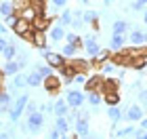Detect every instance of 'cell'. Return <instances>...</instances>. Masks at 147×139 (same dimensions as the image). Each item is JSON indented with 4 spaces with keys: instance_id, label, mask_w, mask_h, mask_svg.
Here are the masks:
<instances>
[{
    "instance_id": "11",
    "label": "cell",
    "mask_w": 147,
    "mask_h": 139,
    "mask_svg": "<svg viewBox=\"0 0 147 139\" xmlns=\"http://www.w3.org/2000/svg\"><path fill=\"white\" fill-rule=\"evenodd\" d=\"M65 34H67V32H65V25H63V23H59V21H57L55 25H53V28H49V38H51L53 42L63 40Z\"/></svg>"
},
{
    "instance_id": "38",
    "label": "cell",
    "mask_w": 147,
    "mask_h": 139,
    "mask_svg": "<svg viewBox=\"0 0 147 139\" xmlns=\"http://www.w3.org/2000/svg\"><path fill=\"white\" fill-rule=\"evenodd\" d=\"M71 19H74V11H63L61 17H59V23L63 25H71Z\"/></svg>"
},
{
    "instance_id": "29",
    "label": "cell",
    "mask_w": 147,
    "mask_h": 139,
    "mask_svg": "<svg viewBox=\"0 0 147 139\" xmlns=\"http://www.w3.org/2000/svg\"><path fill=\"white\" fill-rule=\"evenodd\" d=\"M65 40L71 42V44H76L78 49H82V46H84V38H80L76 32H67V34H65Z\"/></svg>"
},
{
    "instance_id": "20",
    "label": "cell",
    "mask_w": 147,
    "mask_h": 139,
    "mask_svg": "<svg viewBox=\"0 0 147 139\" xmlns=\"http://www.w3.org/2000/svg\"><path fill=\"white\" fill-rule=\"evenodd\" d=\"M82 17H84V23H88L95 30H99V13L97 11H86V13H82Z\"/></svg>"
},
{
    "instance_id": "1",
    "label": "cell",
    "mask_w": 147,
    "mask_h": 139,
    "mask_svg": "<svg viewBox=\"0 0 147 139\" xmlns=\"http://www.w3.org/2000/svg\"><path fill=\"white\" fill-rule=\"evenodd\" d=\"M28 103H30V95H28V93H21V95H19L15 101H13L11 110H9V120H11L13 124H17L19 118L25 114V108H28Z\"/></svg>"
},
{
    "instance_id": "16",
    "label": "cell",
    "mask_w": 147,
    "mask_h": 139,
    "mask_svg": "<svg viewBox=\"0 0 147 139\" xmlns=\"http://www.w3.org/2000/svg\"><path fill=\"white\" fill-rule=\"evenodd\" d=\"M2 72L6 76H15L17 72H21V63H19L17 59H9V61L2 65Z\"/></svg>"
},
{
    "instance_id": "36",
    "label": "cell",
    "mask_w": 147,
    "mask_h": 139,
    "mask_svg": "<svg viewBox=\"0 0 147 139\" xmlns=\"http://www.w3.org/2000/svg\"><path fill=\"white\" fill-rule=\"evenodd\" d=\"M82 23H84V17H82V13H80V11H74L71 28H74V30H80V28H82Z\"/></svg>"
},
{
    "instance_id": "22",
    "label": "cell",
    "mask_w": 147,
    "mask_h": 139,
    "mask_svg": "<svg viewBox=\"0 0 147 139\" xmlns=\"http://www.w3.org/2000/svg\"><path fill=\"white\" fill-rule=\"evenodd\" d=\"M128 40L132 42V44H145V32H141V30H132V32H128Z\"/></svg>"
},
{
    "instance_id": "39",
    "label": "cell",
    "mask_w": 147,
    "mask_h": 139,
    "mask_svg": "<svg viewBox=\"0 0 147 139\" xmlns=\"http://www.w3.org/2000/svg\"><path fill=\"white\" fill-rule=\"evenodd\" d=\"M19 17H21L19 13H13V15H6V17H4V23L9 25V28H15V23L19 21Z\"/></svg>"
},
{
    "instance_id": "21",
    "label": "cell",
    "mask_w": 147,
    "mask_h": 139,
    "mask_svg": "<svg viewBox=\"0 0 147 139\" xmlns=\"http://www.w3.org/2000/svg\"><path fill=\"white\" fill-rule=\"evenodd\" d=\"M32 44L36 46V49H44L46 46V32H34L32 34Z\"/></svg>"
},
{
    "instance_id": "2",
    "label": "cell",
    "mask_w": 147,
    "mask_h": 139,
    "mask_svg": "<svg viewBox=\"0 0 147 139\" xmlns=\"http://www.w3.org/2000/svg\"><path fill=\"white\" fill-rule=\"evenodd\" d=\"M42 127H44V112L42 110L28 114V120L21 124V129L28 131V133H40V129H42Z\"/></svg>"
},
{
    "instance_id": "18",
    "label": "cell",
    "mask_w": 147,
    "mask_h": 139,
    "mask_svg": "<svg viewBox=\"0 0 147 139\" xmlns=\"http://www.w3.org/2000/svg\"><path fill=\"white\" fill-rule=\"evenodd\" d=\"M124 44H126V36H124V34H116V32H113V34H111V42H109L111 51L124 49Z\"/></svg>"
},
{
    "instance_id": "10",
    "label": "cell",
    "mask_w": 147,
    "mask_h": 139,
    "mask_svg": "<svg viewBox=\"0 0 147 139\" xmlns=\"http://www.w3.org/2000/svg\"><path fill=\"white\" fill-rule=\"evenodd\" d=\"M28 87V74H21V72H17L15 76H13V82H11V93H19L21 89Z\"/></svg>"
},
{
    "instance_id": "14",
    "label": "cell",
    "mask_w": 147,
    "mask_h": 139,
    "mask_svg": "<svg viewBox=\"0 0 147 139\" xmlns=\"http://www.w3.org/2000/svg\"><path fill=\"white\" fill-rule=\"evenodd\" d=\"M32 23H34V32H49L51 28V19L46 15H38Z\"/></svg>"
},
{
    "instance_id": "42",
    "label": "cell",
    "mask_w": 147,
    "mask_h": 139,
    "mask_svg": "<svg viewBox=\"0 0 147 139\" xmlns=\"http://www.w3.org/2000/svg\"><path fill=\"white\" fill-rule=\"evenodd\" d=\"M74 82L76 84H84L86 82V72H76V74H74Z\"/></svg>"
},
{
    "instance_id": "31",
    "label": "cell",
    "mask_w": 147,
    "mask_h": 139,
    "mask_svg": "<svg viewBox=\"0 0 147 139\" xmlns=\"http://www.w3.org/2000/svg\"><path fill=\"white\" fill-rule=\"evenodd\" d=\"M15 13V6H13V2H9V0H2L0 2V15L6 17V15H13Z\"/></svg>"
},
{
    "instance_id": "13",
    "label": "cell",
    "mask_w": 147,
    "mask_h": 139,
    "mask_svg": "<svg viewBox=\"0 0 147 139\" xmlns=\"http://www.w3.org/2000/svg\"><path fill=\"white\" fill-rule=\"evenodd\" d=\"M53 114L55 116H67L69 114V103L65 101V99H57V101L53 103Z\"/></svg>"
},
{
    "instance_id": "54",
    "label": "cell",
    "mask_w": 147,
    "mask_h": 139,
    "mask_svg": "<svg viewBox=\"0 0 147 139\" xmlns=\"http://www.w3.org/2000/svg\"><path fill=\"white\" fill-rule=\"evenodd\" d=\"M139 2H143V4H147V0H139Z\"/></svg>"
},
{
    "instance_id": "28",
    "label": "cell",
    "mask_w": 147,
    "mask_h": 139,
    "mask_svg": "<svg viewBox=\"0 0 147 139\" xmlns=\"http://www.w3.org/2000/svg\"><path fill=\"white\" fill-rule=\"evenodd\" d=\"M118 84H120V80H116V78H107V80H103V84H101V91H103V93L118 91Z\"/></svg>"
},
{
    "instance_id": "43",
    "label": "cell",
    "mask_w": 147,
    "mask_h": 139,
    "mask_svg": "<svg viewBox=\"0 0 147 139\" xmlns=\"http://www.w3.org/2000/svg\"><path fill=\"white\" fill-rule=\"evenodd\" d=\"M49 137H51V139H61V137H65V133H63V131H59V129L55 127V129H51Z\"/></svg>"
},
{
    "instance_id": "5",
    "label": "cell",
    "mask_w": 147,
    "mask_h": 139,
    "mask_svg": "<svg viewBox=\"0 0 147 139\" xmlns=\"http://www.w3.org/2000/svg\"><path fill=\"white\" fill-rule=\"evenodd\" d=\"M65 101L69 103L71 110H78V108H82V103L86 101V93L71 89V91H67V95H65Z\"/></svg>"
},
{
    "instance_id": "4",
    "label": "cell",
    "mask_w": 147,
    "mask_h": 139,
    "mask_svg": "<svg viewBox=\"0 0 147 139\" xmlns=\"http://www.w3.org/2000/svg\"><path fill=\"white\" fill-rule=\"evenodd\" d=\"M13 32H15V36H19V38L32 40V34H34V23H32L30 19H25V17H19V21L15 23Z\"/></svg>"
},
{
    "instance_id": "55",
    "label": "cell",
    "mask_w": 147,
    "mask_h": 139,
    "mask_svg": "<svg viewBox=\"0 0 147 139\" xmlns=\"http://www.w3.org/2000/svg\"><path fill=\"white\" fill-rule=\"evenodd\" d=\"M145 44H147V32H145Z\"/></svg>"
},
{
    "instance_id": "23",
    "label": "cell",
    "mask_w": 147,
    "mask_h": 139,
    "mask_svg": "<svg viewBox=\"0 0 147 139\" xmlns=\"http://www.w3.org/2000/svg\"><path fill=\"white\" fill-rule=\"evenodd\" d=\"M55 127H57L59 131H63L65 135H67V133H69V127H71V124H69V120H67V116H57V120H55Z\"/></svg>"
},
{
    "instance_id": "52",
    "label": "cell",
    "mask_w": 147,
    "mask_h": 139,
    "mask_svg": "<svg viewBox=\"0 0 147 139\" xmlns=\"http://www.w3.org/2000/svg\"><path fill=\"white\" fill-rule=\"evenodd\" d=\"M103 4H105V6H109V4H111V0H103Z\"/></svg>"
},
{
    "instance_id": "8",
    "label": "cell",
    "mask_w": 147,
    "mask_h": 139,
    "mask_svg": "<svg viewBox=\"0 0 147 139\" xmlns=\"http://www.w3.org/2000/svg\"><path fill=\"white\" fill-rule=\"evenodd\" d=\"M74 127H76V137H90V127H88V114H80Z\"/></svg>"
},
{
    "instance_id": "9",
    "label": "cell",
    "mask_w": 147,
    "mask_h": 139,
    "mask_svg": "<svg viewBox=\"0 0 147 139\" xmlns=\"http://www.w3.org/2000/svg\"><path fill=\"white\" fill-rule=\"evenodd\" d=\"M61 84H63L61 74H53V76H46V78H44L42 87H44L46 91H49V93H57L59 89H61Z\"/></svg>"
},
{
    "instance_id": "33",
    "label": "cell",
    "mask_w": 147,
    "mask_h": 139,
    "mask_svg": "<svg viewBox=\"0 0 147 139\" xmlns=\"http://www.w3.org/2000/svg\"><path fill=\"white\" fill-rule=\"evenodd\" d=\"M36 70H38V72H40V74H42L44 78H46V76H53V74L57 72V70L53 68V65H49V63H40V65L36 63Z\"/></svg>"
},
{
    "instance_id": "32",
    "label": "cell",
    "mask_w": 147,
    "mask_h": 139,
    "mask_svg": "<svg viewBox=\"0 0 147 139\" xmlns=\"http://www.w3.org/2000/svg\"><path fill=\"white\" fill-rule=\"evenodd\" d=\"M111 30L116 32V34H124V32H128V23L124 21V19H116L111 25Z\"/></svg>"
},
{
    "instance_id": "3",
    "label": "cell",
    "mask_w": 147,
    "mask_h": 139,
    "mask_svg": "<svg viewBox=\"0 0 147 139\" xmlns=\"http://www.w3.org/2000/svg\"><path fill=\"white\" fill-rule=\"evenodd\" d=\"M40 55H42V57H44V61L49 63V65H53V68H55V70H61L63 65L67 63V59H65V57L61 55V53L49 51V49H46V46H44V49H40Z\"/></svg>"
},
{
    "instance_id": "27",
    "label": "cell",
    "mask_w": 147,
    "mask_h": 139,
    "mask_svg": "<svg viewBox=\"0 0 147 139\" xmlns=\"http://www.w3.org/2000/svg\"><path fill=\"white\" fill-rule=\"evenodd\" d=\"M103 101L107 103V105H118V103H120V95H118V91L103 93Z\"/></svg>"
},
{
    "instance_id": "6",
    "label": "cell",
    "mask_w": 147,
    "mask_h": 139,
    "mask_svg": "<svg viewBox=\"0 0 147 139\" xmlns=\"http://www.w3.org/2000/svg\"><path fill=\"white\" fill-rule=\"evenodd\" d=\"M84 51H86V55H88L90 59L92 57H97L99 53H101V44L97 42V36L95 34H88V36H84Z\"/></svg>"
},
{
    "instance_id": "51",
    "label": "cell",
    "mask_w": 147,
    "mask_h": 139,
    "mask_svg": "<svg viewBox=\"0 0 147 139\" xmlns=\"http://www.w3.org/2000/svg\"><path fill=\"white\" fill-rule=\"evenodd\" d=\"M143 21L147 23V6H145V15H143Z\"/></svg>"
},
{
    "instance_id": "48",
    "label": "cell",
    "mask_w": 147,
    "mask_h": 139,
    "mask_svg": "<svg viewBox=\"0 0 147 139\" xmlns=\"http://www.w3.org/2000/svg\"><path fill=\"white\" fill-rule=\"evenodd\" d=\"M6 28H9V25H6V23H0V34H6V32H9V30H6Z\"/></svg>"
},
{
    "instance_id": "49",
    "label": "cell",
    "mask_w": 147,
    "mask_h": 139,
    "mask_svg": "<svg viewBox=\"0 0 147 139\" xmlns=\"http://www.w3.org/2000/svg\"><path fill=\"white\" fill-rule=\"evenodd\" d=\"M11 137V131H2V133H0V139H9Z\"/></svg>"
},
{
    "instance_id": "45",
    "label": "cell",
    "mask_w": 147,
    "mask_h": 139,
    "mask_svg": "<svg viewBox=\"0 0 147 139\" xmlns=\"http://www.w3.org/2000/svg\"><path fill=\"white\" fill-rule=\"evenodd\" d=\"M32 112H38V105L30 99V103H28V108H25V114H32Z\"/></svg>"
},
{
    "instance_id": "44",
    "label": "cell",
    "mask_w": 147,
    "mask_h": 139,
    "mask_svg": "<svg viewBox=\"0 0 147 139\" xmlns=\"http://www.w3.org/2000/svg\"><path fill=\"white\" fill-rule=\"evenodd\" d=\"M139 103H141V105L147 103V89H141V91H139Z\"/></svg>"
},
{
    "instance_id": "56",
    "label": "cell",
    "mask_w": 147,
    "mask_h": 139,
    "mask_svg": "<svg viewBox=\"0 0 147 139\" xmlns=\"http://www.w3.org/2000/svg\"><path fill=\"white\" fill-rule=\"evenodd\" d=\"M0 93H2V87H0Z\"/></svg>"
},
{
    "instance_id": "7",
    "label": "cell",
    "mask_w": 147,
    "mask_h": 139,
    "mask_svg": "<svg viewBox=\"0 0 147 139\" xmlns=\"http://www.w3.org/2000/svg\"><path fill=\"white\" fill-rule=\"evenodd\" d=\"M145 116V110L141 103H135V105H128V108L124 110V118L128 122H141V118Z\"/></svg>"
},
{
    "instance_id": "15",
    "label": "cell",
    "mask_w": 147,
    "mask_h": 139,
    "mask_svg": "<svg viewBox=\"0 0 147 139\" xmlns=\"http://www.w3.org/2000/svg\"><path fill=\"white\" fill-rule=\"evenodd\" d=\"M42 82H44V76L40 74V72L34 68L28 74V87H32V89H36V87H42Z\"/></svg>"
},
{
    "instance_id": "40",
    "label": "cell",
    "mask_w": 147,
    "mask_h": 139,
    "mask_svg": "<svg viewBox=\"0 0 147 139\" xmlns=\"http://www.w3.org/2000/svg\"><path fill=\"white\" fill-rule=\"evenodd\" d=\"M145 65H147V59H145V57H139V59H135V61H132L130 68H135V70H139V72H143V70H145Z\"/></svg>"
},
{
    "instance_id": "30",
    "label": "cell",
    "mask_w": 147,
    "mask_h": 139,
    "mask_svg": "<svg viewBox=\"0 0 147 139\" xmlns=\"http://www.w3.org/2000/svg\"><path fill=\"white\" fill-rule=\"evenodd\" d=\"M135 133H137V127H124V129H120V131H116V137H120V139H124V137H135Z\"/></svg>"
},
{
    "instance_id": "17",
    "label": "cell",
    "mask_w": 147,
    "mask_h": 139,
    "mask_svg": "<svg viewBox=\"0 0 147 139\" xmlns=\"http://www.w3.org/2000/svg\"><path fill=\"white\" fill-rule=\"evenodd\" d=\"M107 118H109L113 124L124 118V110L120 108V103H118V105H109V108H107Z\"/></svg>"
},
{
    "instance_id": "47",
    "label": "cell",
    "mask_w": 147,
    "mask_h": 139,
    "mask_svg": "<svg viewBox=\"0 0 147 139\" xmlns=\"http://www.w3.org/2000/svg\"><path fill=\"white\" fill-rule=\"evenodd\" d=\"M130 9H132V11H143V9H145V4H143V2H139V0H135V2L130 4Z\"/></svg>"
},
{
    "instance_id": "50",
    "label": "cell",
    "mask_w": 147,
    "mask_h": 139,
    "mask_svg": "<svg viewBox=\"0 0 147 139\" xmlns=\"http://www.w3.org/2000/svg\"><path fill=\"white\" fill-rule=\"evenodd\" d=\"M141 129H147V118H145V116L141 118Z\"/></svg>"
},
{
    "instance_id": "26",
    "label": "cell",
    "mask_w": 147,
    "mask_h": 139,
    "mask_svg": "<svg viewBox=\"0 0 147 139\" xmlns=\"http://www.w3.org/2000/svg\"><path fill=\"white\" fill-rule=\"evenodd\" d=\"M78 51H80V49H78L76 44H71V42H67V44H65L63 49H61V55H63L65 59H71V57H76V53H78Z\"/></svg>"
},
{
    "instance_id": "53",
    "label": "cell",
    "mask_w": 147,
    "mask_h": 139,
    "mask_svg": "<svg viewBox=\"0 0 147 139\" xmlns=\"http://www.w3.org/2000/svg\"><path fill=\"white\" fill-rule=\"evenodd\" d=\"M2 76H4V72H2V70H0V82H2Z\"/></svg>"
},
{
    "instance_id": "19",
    "label": "cell",
    "mask_w": 147,
    "mask_h": 139,
    "mask_svg": "<svg viewBox=\"0 0 147 139\" xmlns=\"http://www.w3.org/2000/svg\"><path fill=\"white\" fill-rule=\"evenodd\" d=\"M69 65L76 72H88V68H90V61H86V59H76V57H71L69 59Z\"/></svg>"
},
{
    "instance_id": "25",
    "label": "cell",
    "mask_w": 147,
    "mask_h": 139,
    "mask_svg": "<svg viewBox=\"0 0 147 139\" xmlns=\"http://www.w3.org/2000/svg\"><path fill=\"white\" fill-rule=\"evenodd\" d=\"M17 53H19V49L13 42H9V44H6V49L2 51V57L6 59V61H9V59H17Z\"/></svg>"
},
{
    "instance_id": "37",
    "label": "cell",
    "mask_w": 147,
    "mask_h": 139,
    "mask_svg": "<svg viewBox=\"0 0 147 139\" xmlns=\"http://www.w3.org/2000/svg\"><path fill=\"white\" fill-rule=\"evenodd\" d=\"M13 6H15V13H19L21 15V11H25L30 6V0H11Z\"/></svg>"
},
{
    "instance_id": "41",
    "label": "cell",
    "mask_w": 147,
    "mask_h": 139,
    "mask_svg": "<svg viewBox=\"0 0 147 139\" xmlns=\"http://www.w3.org/2000/svg\"><path fill=\"white\" fill-rule=\"evenodd\" d=\"M17 61L21 63V68H23V65H28V61H30V53H28V51H19V53H17Z\"/></svg>"
},
{
    "instance_id": "12",
    "label": "cell",
    "mask_w": 147,
    "mask_h": 139,
    "mask_svg": "<svg viewBox=\"0 0 147 139\" xmlns=\"http://www.w3.org/2000/svg\"><path fill=\"white\" fill-rule=\"evenodd\" d=\"M86 101H88V105L97 108V105L103 101V91L101 89H88L86 91Z\"/></svg>"
},
{
    "instance_id": "35",
    "label": "cell",
    "mask_w": 147,
    "mask_h": 139,
    "mask_svg": "<svg viewBox=\"0 0 147 139\" xmlns=\"http://www.w3.org/2000/svg\"><path fill=\"white\" fill-rule=\"evenodd\" d=\"M86 91H88V89H101V76H92V78H86Z\"/></svg>"
},
{
    "instance_id": "34",
    "label": "cell",
    "mask_w": 147,
    "mask_h": 139,
    "mask_svg": "<svg viewBox=\"0 0 147 139\" xmlns=\"http://www.w3.org/2000/svg\"><path fill=\"white\" fill-rule=\"evenodd\" d=\"M101 68H103V74H105V76H116V72H118L116 63H113L111 59H109V61H105V63L101 65Z\"/></svg>"
},
{
    "instance_id": "24",
    "label": "cell",
    "mask_w": 147,
    "mask_h": 139,
    "mask_svg": "<svg viewBox=\"0 0 147 139\" xmlns=\"http://www.w3.org/2000/svg\"><path fill=\"white\" fill-rule=\"evenodd\" d=\"M30 6L36 11V15H46V0H30Z\"/></svg>"
},
{
    "instance_id": "46",
    "label": "cell",
    "mask_w": 147,
    "mask_h": 139,
    "mask_svg": "<svg viewBox=\"0 0 147 139\" xmlns=\"http://www.w3.org/2000/svg\"><path fill=\"white\" fill-rule=\"evenodd\" d=\"M51 2H53V9H63L67 4V0H51Z\"/></svg>"
}]
</instances>
